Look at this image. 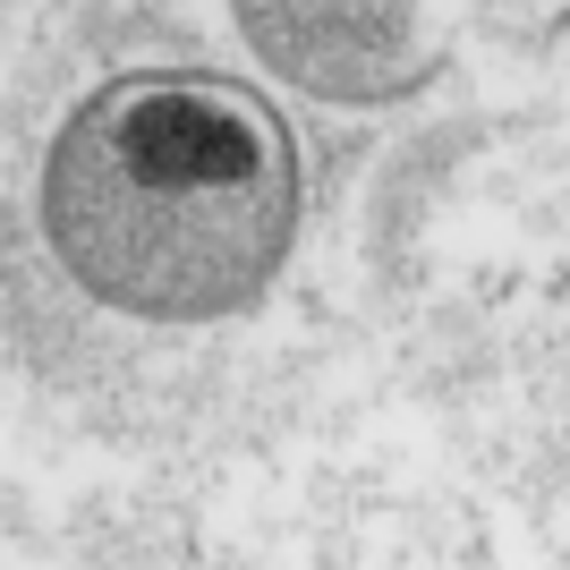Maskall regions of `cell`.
Returning <instances> with one entry per match:
<instances>
[{
	"label": "cell",
	"instance_id": "obj_1",
	"mask_svg": "<svg viewBox=\"0 0 570 570\" xmlns=\"http://www.w3.org/2000/svg\"><path fill=\"white\" fill-rule=\"evenodd\" d=\"M307 170L289 119L222 69H119L43 154V238L95 307L222 324L282 282Z\"/></svg>",
	"mask_w": 570,
	"mask_h": 570
},
{
	"label": "cell",
	"instance_id": "obj_2",
	"mask_svg": "<svg viewBox=\"0 0 570 570\" xmlns=\"http://www.w3.org/2000/svg\"><path fill=\"white\" fill-rule=\"evenodd\" d=\"M264 69L315 102H401L434 77L426 0H230Z\"/></svg>",
	"mask_w": 570,
	"mask_h": 570
}]
</instances>
